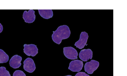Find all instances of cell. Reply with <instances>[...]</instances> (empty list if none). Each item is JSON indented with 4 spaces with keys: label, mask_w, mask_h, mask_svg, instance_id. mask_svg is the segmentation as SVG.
<instances>
[{
    "label": "cell",
    "mask_w": 127,
    "mask_h": 76,
    "mask_svg": "<svg viewBox=\"0 0 127 76\" xmlns=\"http://www.w3.org/2000/svg\"><path fill=\"white\" fill-rule=\"evenodd\" d=\"M3 26H2V25H1V23H0V33H1L3 31Z\"/></svg>",
    "instance_id": "16"
},
{
    "label": "cell",
    "mask_w": 127,
    "mask_h": 76,
    "mask_svg": "<svg viewBox=\"0 0 127 76\" xmlns=\"http://www.w3.org/2000/svg\"><path fill=\"white\" fill-rule=\"evenodd\" d=\"M89 38V35L86 32H82L80 34V38L79 40L75 42V46H76L77 48L82 49L84 48L87 43V40Z\"/></svg>",
    "instance_id": "5"
},
{
    "label": "cell",
    "mask_w": 127,
    "mask_h": 76,
    "mask_svg": "<svg viewBox=\"0 0 127 76\" xmlns=\"http://www.w3.org/2000/svg\"><path fill=\"white\" fill-rule=\"evenodd\" d=\"M83 67V61L76 59L70 62L68 69L73 72H79L82 70Z\"/></svg>",
    "instance_id": "8"
},
{
    "label": "cell",
    "mask_w": 127,
    "mask_h": 76,
    "mask_svg": "<svg viewBox=\"0 0 127 76\" xmlns=\"http://www.w3.org/2000/svg\"><path fill=\"white\" fill-rule=\"evenodd\" d=\"M9 57L3 50L0 49V63H6L9 61Z\"/></svg>",
    "instance_id": "12"
},
{
    "label": "cell",
    "mask_w": 127,
    "mask_h": 76,
    "mask_svg": "<svg viewBox=\"0 0 127 76\" xmlns=\"http://www.w3.org/2000/svg\"><path fill=\"white\" fill-rule=\"evenodd\" d=\"M99 67V62L94 60H91L90 62L85 64L84 70L89 74H92Z\"/></svg>",
    "instance_id": "4"
},
{
    "label": "cell",
    "mask_w": 127,
    "mask_h": 76,
    "mask_svg": "<svg viewBox=\"0 0 127 76\" xmlns=\"http://www.w3.org/2000/svg\"><path fill=\"white\" fill-rule=\"evenodd\" d=\"M23 69L28 73H32L35 70V65L32 59L28 58L23 62Z\"/></svg>",
    "instance_id": "6"
},
{
    "label": "cell",
    "mask_w": 127,
    "mask_h": 76,
    "mask_svg": "<svg viewBox=\"0 0 127 76\" xmlns=\"http://www.w3.org/2000/svg\"><path fill=\"white\" fill-rule=\"evenodd\" d=\"M0 76H11V75L4 67H0Z\"/></svg>",
    "instance_id": "13"
},
{
    "label": "cell",
    "mask_w": 127,
    "mask_h": 76,
    "mask_svg": "<svg viewBox=\"0 0 127 76\" xmlns=\"http://www.w3.org/2000/svg\"><path fill=\"white\" fill-rule=\"evenodd\" d=\"M75 76H90L89 75L85 74V73H83V72H78L76 75Z\"/></svg>",
    "instance_id": "15"
},
{
    "label": "cell",
    "mask_w": 127,
    "mask_h": 76,
    "mask_svg": "<svg viewBox=\"0 0 127 76\" xmlns=\"http://www.w3.org/2000/svg\"><path fill=\"white\" fill-rule=\"evenodd\" d=\"M79 57L83 61H87L93 57V52L91 49H84L80 51Z\"/></svg>",
    "instance_id": "9"
},
{
    "label": "cell",
    "mask_w": 127,
    "mask_h": 76,
    "mask_svg": "<svg viewBox=\"0 0 127 76\" xmlns=\"http://www.w3.org/2000/svg\"><path fill=\"white\" fill-rule=\"evenodd\" d=\"M22 57L19 55H14L10 60V66L13 69H17L21 66Z\"/></svg>",
    "instance_id": "10"
},
{
    "label": "cell",
    "mask_w": 127,
    "mask_h": 76,
    "mask_svg": "<svg viewBox=\"0 0 127 76\" xmlns=\"http://www.w3.org/2000/svg\"><path fill=\"white\" fill-rule=\"evenodd\" d=\"M63 52L65 57L70 60L77 59L78 57V52L75 48L71 47H65L63 49Z\"/></svg>",
    "instance_id": "2"
},
{
    "label": "cell",
    "mask_w": 127,
    "mask_h": 76,
    "mask_svg": "<svg viewBox=\"0 0 127 76\" xmlns=\"http://www.w3.org/2000/svg\"><path fill=\"white\" fill-rule=\"evenodd\" d=\"M23 19L25 22L28 23H33L35 20V12L33 10L25 11L23 14Z\"/></svg>",
    "instance_id": "7"
},
{
    "label": "cell",
    "mask_w": 127,
    "mask_h": 76,
    "mask_svg": "<svg viewBox=\"0 0 127 76\" xmlns=\"http://www.w3.org/2000/svg\"><path fill=\"white\" fill-rule=\"evenodd\" d=\"M13 76H26V75L22 71L17 70L13 73Z\"/></svg>",
    "instance_id": "14"
},
{
    "label": "cell",
    "mask_w": 127,
    "mask_h": 76,
    "mask_svg": "<svg viewBox=\"0 0 127 76\" xmlns=\"http://www.w3.org/2000/svg\"><path fill=\"white\" fill-rule=\"evenodd\" d=\"M23 52L26 55L28 56L34 57L38 53V49L36 45L30 44V45H24Z\"/></svg>",
    "instance_id": "3"
},
{
    "label": "cell",
    "mask_w": 127,
    "mask_h": 76,
    "mask_svg": "<svg viewBox=\"0 0 127 76\" xmlns=\"http://www.w3.org/2000/svg\"><path fill=\"white\" fill-rule=\"evenodd\" d=\"M39 13L41 17L45 19H49L53 17L52 10H38Z\"/></svg>",
    "instance_id": "11"
},
{
    "label": "cell",
    "mask_w": 127,
    "mask_h": 76,
    "mask_svg": "<svg viewBox=\"0 0 127 76\" xmlns=\"http://www.w3.org/2000/svg\"><path fill=\"white\" fill-rule=\"evenodd\" d=\"M70 35L69 27L66 25L59 26L55 31H53L51 37L53 41L59 45L63 40L68 39Z\"/></svg>",
    "instance_id": "1"
},
{
    "label": "cell",
    "mask_w": 127,
    "mask_h": 76,
    "mask_svg": "<svg viewBox=\"0 0 127 76\" xmlns=\"http://www.w3.org/2000/svg\"><path fill=\"white\" fill-rule=\"evenodd\" d=\"M71 76V75H68V76Z\"/></svg>",
    "instance_id": "17"
}]
</instances>
